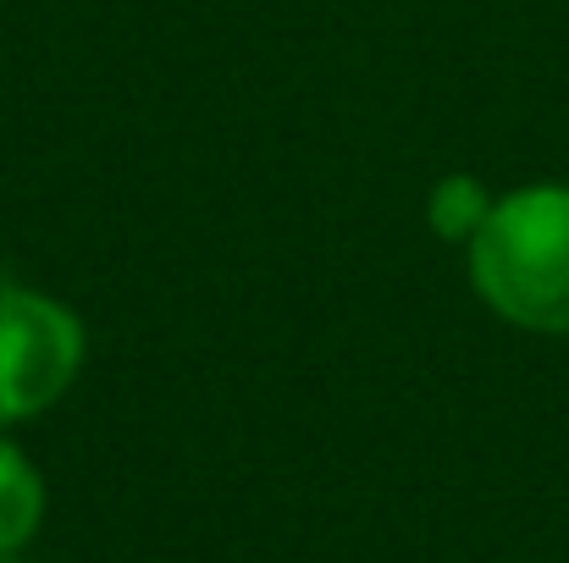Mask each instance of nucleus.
<instances>
[{"mask_svg":"<svg viewBox=\"0 0 569 563\" xmlns=\"http://www.w3.org/2000/svg\"><path fill=\"white\" fill-rule=\"evenodd\" d=\"M470 249L476 299L520 332H569V183L515 188L492 204Z\"/></svg>","mask_w":569,"mask_h":563,"instance_id":"nucleus-1","label":"nucleus"},{"mask_svg":"<svg viewBox=\"0 0 569 563\" xmlns=\"http://www.w3.org/2000/svg\"><path fill=\"white\" fill-rule=\"evenodd\" d=\"M83 371V321L39 293L0 282V431L67 398Z\"/></svg>","mask_w":569,"mask_h":563,"instance_id":"nucleus-2","label":"nucleus"},{"mask_svg":"<svg viewBox=\"0 0 569 563\" xmlns=\"http://www.w3.org/2000/svg\"><path fill=\"white\" fill-rule=\"evenodd\" d=\"M44 509H50V492H44L39 464L11 436H0V559H17L39 536Z\"/></svg>","mask_w":569,"mask_h":563,"instance_id":"nucleus-3","label":"nucleus"},{"mask_svg":"<svg viewBox=\"0 0 569 563\" xmlns=\"http://www.w3.org/2000/svg\"><path fill=\"white\" fill-rule=\"evenodd\" d=\"M492 188L481 183V178H470V172H448V178H437L431 193H426V227L442 238V243H470L476 232H481V221L492 215Z\"/></svg>","mask_w":569,"mask_h":563,"instance_id":"nucleus-4","label":"nucleus"},{"mask_svg":"<svg viewBox=\"0 0 569 563\" xmlns=\"http://www.w3.org/2000/svg\"><path fill=\"white\" fill-rule=\"evenodd\" d=\"M0 563H17V559H0Z\"/></svg>","mask_w":569,"mask_h":563,"instance_id":"nucleus-5","label":"nucleus"}]
</instances>
